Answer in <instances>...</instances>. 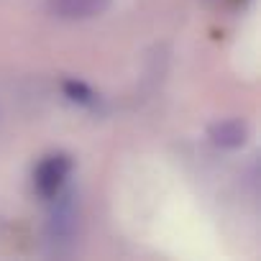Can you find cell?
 <instances>
[{"mask_svg": "<svg viewBox=\"0 0 261 261\" xmlns=\"http://www.w3.org/2000/svg\"><path fill=\"white\" fill-rule=\"evenodd\" d=\"M110 0H49V11L62 21H90L108 11Z\"/></svg>", "mask_w": 261, "mask_h": 261, "instance_id": "obj_2", "label": "cell"}, {"mask_svg": "<svg viewBox=\"0 0 261 261\" xmlns=\"http://www.w3.org/2000/svg\"><path fill=\"white\" fill-rule=\"evenodd\" d=\"M69 172H72V159L67 154L44 156L34 172V185H36L39 195L46 200H57L62 195V187H64Z\"/></svg>", "mask_w": 261, "mask_h": 261, "instance_id": "obj_1", "label": "cell"}, {"mask_svg": "<svg viewBox=\"0 0 261 261\" xmlns=\"http://www.w3.org/2000/svg\"><path fill=\"white\" fill-rule=\"evenodd\" d=\"M64 90H67V95H69L74 102H80V105H95V92H92L87 85L72 80V82L64 85Z\"/></svg>", "mask_w": 261, "mask_h": 261, "instance_id": "obj_4", "label": "cell"}, {"mask_svg": "<svg viewBox=\"0 0 261 261\" xmlns=\"http://www.w3.org/2000/svg\"><path fill=\"white\" fill-rule=\"evenodd\" d=\"M210 139L215 146H223V149H238L246 144L248 139V128L241 118H225V120H218L213 128H210Z\"/></svg>", "mask_w": 261, "mask_h": 261, "instance_id": "obj_3", "label": "cell"}]
</instances>
